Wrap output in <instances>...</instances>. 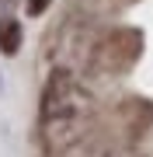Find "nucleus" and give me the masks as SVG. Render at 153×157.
Returning a JSON list of instances; mask_svg holds the SVG:
<instances>
[{
  "mask_svg": "<svg viewBox=\"0 0 153 157\" xmlns=\"http://www.w3.org/2000/svg\"><path fill=\"white\" fill-rule=\"evenodd\" d=\"M84 101H87V94L77 87V80L70 73L56 70L49 77V84H46V94H42V122L46 126L70 122L73 115L84 112Z\"/></svg>",
  "mask_w": 153,
  "mask_h": 157,
  "instance_id": "obj_1",
  "label": "nucleus"
},
{
  "mask_svg": "<svg viewBox=\"0 0 153 157\" xmlns=\"http://www.w3.org/2000/svg\"><path fill=\"white\" fill-rule=\"evenodd\" d=\"M17 49H21V21L4 14L0 17V52L4 56H17Z\"/></svg>",
  "mask_w": 153,
  "mask_h": 157,
  "instance_id": "obj_2",
  "label": "nucleus"
},
{
  "mask_svg": "<svg viewBox=\"0 0 153 157\" xmlns=\"http://www.w3.org/2000/svg\"><path fill=\"white\" fill-rule=\"evenodd\" d=\"M49 4H52V0H28L24 11H28V17H42V14L49 11Z\"/></svg>",
  "mask_w": 153,
  "mask_h": 157,
  "instance_id": "obj_3",
  "label": "nucleus"
}]
</instances>
